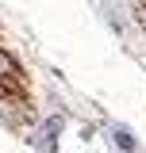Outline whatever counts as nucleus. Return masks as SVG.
Segmentation results:
<instances>
[{
    "label": "nucleus",
    "instance_id": "obj_1",
    "mask_svg": "<svg viewBox=\"0 0 146 153\" xmlns=\"http://www.w3.org/2000/svg\"><path fill=\"white\" fill-rule=\"evenodd\" d=\"M12 88H16V65H12L8 57L0 54V107L8 103V96H12Z\"/></svg>",
    "mask_w": 146,
    "mask_h": 153
}]
</instances>
